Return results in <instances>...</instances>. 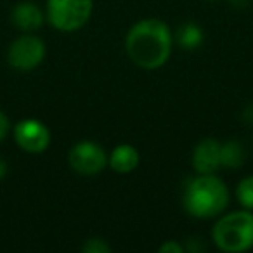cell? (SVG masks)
<instances>
[{"mask_svg":"<svg viewBox=\"0 0 253 253\" xmlns=\"http://www.w3.org/2000/svg\"><path fill=\"white\" fill-rule=\"evenodd\" d=\"M222 144L215 139H203L194 148L193 153V167L198 173H215L222 167L220 160Z\"/></svg>","mask_w":253,"mask_h":253,"instance_id":"cell-8","label":"cell"},{"mask_svg":"<svg viewBox=\"0 0 253 253\" xmlns=\"http://www.w3.org/2000/svg\"><path fill=\"white\" fill-rule=\"evenodd\" d=\"M16 144L26 153H42L50 144V132L39 120H23L14 128Z\"/></svg>","mask_w":253,"mask_h":253,"instance_id":"cell-7","label":"cell"},{"mask_svg":"<svg viewBox=\"0 0 253 253\" xmlns=\"http://www.w3.org/2000/svg\"><path fill=\"white\" fill-rule=\"evenodd\" d=\"M236 196H238V201L246 210H253V175L245 177V179L238 184Z\"/></svg>","mask_w":253,"mask_h":253,"instance_id":"cell-13","label":"cell"},{"mask_svg":"<svg viewBox=\"0 0 253 253\" xmlns=\"http://www.w3.org/2000/svg\"><path fill=\"white\" fill-rule=\"evenodd\" d=\"M243 120H245L246 123H252L253 125V102L246 106V109L243 111Z\"/></svg>","mask_w":253,"mask_h":253,"instance_id":"cell-17","label":"cell"},{"mask_svg":"<svg viewBox=\"0 0 253 253\" xmlns=\"http://www.w3.org/2000/svg\"><path fill=\"white\" fill-rule=\"evenodd\" d=\"M92 14V0H49L47 18L59 32H77Z\"/></svg>","mask_w":253,"mask_h":253,"instance_id":"cell-4","label":"cell"},{"mask_svg":"<svg viewBox=\"0 0 253 253\" xmlns=\"http://www.w3.org/2000/svg\"><path fill=\"white\" fill-rule=\"evenodd\" d=\"M160 252L162 253H182L184 246L177 241H167L165 245L160 246Z\"/></svg>","mask_w":253,"mask_h":253,"instance_id":"cell-15","label":"cell"},{"mask_svg":"<svg viewBox=\"0 0 253 253\" xmlns=\"http://www.w3.org/2000/svg\"><path fill=\"white\" fill-rule=\"evenodd\" d=\"M82 250L87 253H108L111 248H109L108 243H104V239L90 238L84 246H82Z\"/></svg>","mask_w":253,"mask_h":253,"instance_id":"cell-14","label":"cell"},{"mask_svg":"<svg viewBox=\"0 0 253 253\" xmlns=\"http://www.w3.org/2000/svg\"><path fill=\"white\" fill-rule=\"evenodd\" d=\"M68 162L75 172L82 175H95L108 165V156L99 144L92 141H82L70 149Z\"/></svg>","mask_w":253,"mask_h":253,"instance_id":"cell-6","label":"cell"},{"mask_svg":"<svg viewBox=\"0 0 253 253\" xmlns=\"http://www.w3.org/2000/svg\"><path fill=\"white\" fill-rule=\"evenodd\" d=\"M5 175H7V163L5 160L0 158V179H4Z\"/></svg>","mask_w":253,"mask_h":253,"instance_id":"cell-18","label":"cell"},{"mask_svg":"<svg viewBox=\"0 0 253 253\" xmlns=\"http://www.w3.org/2000/svg\"><path fill=\"white\" fill-rule=\"evenodd\" d=\"M139 162L141 158H139L137 149L130 144H122L115 148L111 156L108 158L109 167L118 173H130L132 170L137 169Z\"/></svg>","mask_w":253,"mask_h":253,"instance_id":"cell-10","label":"cell"},{"mask_svg":"<svg viewBox=\"0 0 253 253\" xmlns=\"http://www.w3.org/2000/svg\"><path fill=\"white\" fill-rule=\"evenodd\" d=\"M9 128H11V123H9V118L5 116V113L0 109V141L7 135Z\"/></svg>","mask_w":253,"mask_h":253,"instance_id":"cell-16","label":"cell"},{"mask_svg":"<svg viewBox=\"0 0 253 253\" xmlns=\"http://www.w3.org/2000/svg\"><path fill=\"white\" fill-rule=\"evenodd\" d=\"M11 19L23 32H33V30H39L43 25V12L35 4L23 2V4H18L12 9Z\"/></svg>","mask_w":253,"mask_h":253,"instance_id":"cell-9","label":"cell"},{"mask_svg":"<svg viewBox=\"0 0 253 253\" xmlns=\"http://www.w3.org/2000/svg\"><path fill=\"white\" fill-rule=\"evenodd\" d=\"M220 160H222V167L238 169V167H241L246 160L245 146H243L239 141H236V139L225 142L220 149Z\"/></svg>","mask_w":253,"mask_h":253,"instance_id":"cell-12","label":"cell"},{"mask_svg":"<svg viewBox=\"0 0 253 253\" xmlns=\"http://www.w3.org/2000/svg\"><path fill=\"white\" fill-rule=\"evenodd\" d=\"M205 40V33L194 23H186L177 30V43H179L182 49L187 50H194L203 43Z\"/></svg>","mask_w":253,"mask_h":253,"instance_id":"cell-11","label":"cell"},{"mask_svg":"<svg viewBox=\"0 0 253 253\" xmlns=\"http://www.w3.org/2000/svg\"><path fill=\"white\" fill-rule=\"evenodd\" d=\"M45 57V43L35 35H23L9 47L7 59L14 70L30 71L37 68Z\"/></svg>","mask_w":253,"mask_h":253,"instance_id":"cell-5","label":"cell"},{"mask_svg":"<svg viewBox=\"0 0 253 253\" xmlns=\"http://www.w3.org/2000/svg\"><path fill=\"white\" fill-rule=\"evenodd\" d=\"M125 49L137 66L156 70L169 61L172 52V33L160 19H144L130 28L125 39Z\"/></svg>","mask_w":253,"mask_h":253,"instance_id":"cell-1","label":"cell"},{"mask_svg":"<svg viewBox=\"0 0 253 253\" xmlns=\"http://www.w3.org/2000/svg\"><path fill=\"white\" fill-rule=\"evenodd\" d=\"M213 241L218 250L227 253L246 252L253 246V213L232 211L215 224Z\"/></svg>","mask_w":253,"mask_h":253,"instance_id":"cell-3","label":"cell"},{"mask_svg":"<svg viewBox=\"0 0 253 253\" xmlns=\"http://www.w3.org/2000/svg\"><path fill=\"white\" fill-rule=\"evenodd\" d=\"M184 208L196 218H211L229 205L227 186L213 173H200L184 187Z\"/></svg>","mask_w":253,"mask_h":253,"instance_id":"cell-2","label":"cell"}]
</instances>
